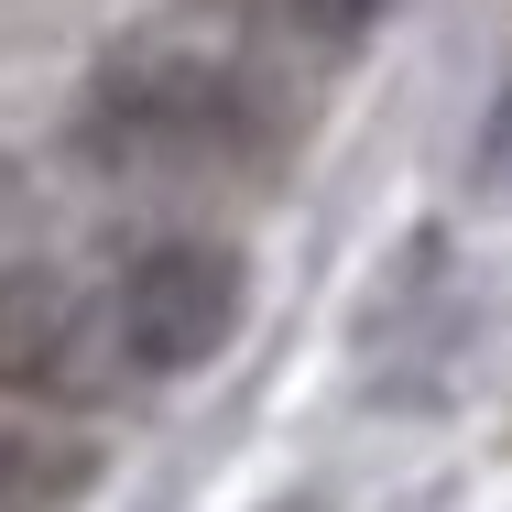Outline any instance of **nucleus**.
<instances>
[{
	"label": "nucleus",
	"mask_w": 512,
	"mask_h": 512,
	"mask_svg": "<svg viewBox=\"0 0 512 512\" xmlns=\"http://www.w3.org/2000/svg\"><path fill=\"white\" fill-rule=\"evenodd\" d=\"M88 142L131 175H240L273 153V99L240 77V66H207V55H120L88 99Z\"/></svg>",
	"instance_id": "f257e3e1"
},
{
	"label": "nucleus",
	"mask_w": 512,
	"mask_h": 512,
	"mask_svg": "<svg viewBox=\"0 0 512 512\" xmlns=\"http://www.w3.org/2000/svg\"><path fill=\"white\" fill-rule=\"evenodd\" d=\"M99 316L120 371H197L240 327V251L229 240H153L120 262V295Z\"/></svg>",
	"instance_id": "f03ea898"
},
{
	"label": "nucleus",
	"mask_w": 512,
	"mask_h": 512,
	"mask_svg": "<svg viewBox=\"0 0 512 512\" xmlns=\"http://www.w3.org/2000/svg\"><path fill=\"white\" fill-rule=\"evenodd\" d=\"M120 382L109 316L66 273H0V393L22 404H99Z\"/></svg>",
	"instance_id": "7ed1b4c3"
},
{
	"label": "nucleus",
	"mask_w": 512,
	"mask_h": 512,
	"mask_svg": "<svg viewBox=\"0 0 512 512\" xmlns=\"http://www.w3.org/2000/svg\"><path fill=\"white\" fill-rule=\"evenodd\" d=\"M77 491H88V447L33 436V425H0V512H55Z\"/></svg>",
	"instance_id": "20e7f679"
},
{
	"label": "nucleus",
	"mask_w": 512,
	"mask_h": 512,
	"mask_svg": "<svg viewBox=\"0 0 512 512\" xmlns=\"http://www.w3.org/2000/svg\"><path fill=\"white\" fill-rule=\"evenodd\" d=\"M371 11H382V0H295V22H306V33H327V44H349Z\"/></svg>",
	"instance_id": "39448f33"
}]
</instances>
